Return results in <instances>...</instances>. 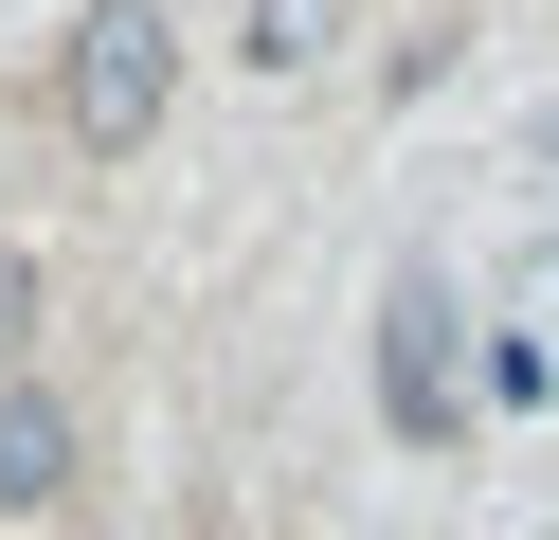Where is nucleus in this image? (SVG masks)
Segmentation results:
<instances>
[{"instance_id": "nucleus-1", "label": "nucleus", "mask_w": 559, "mask_h": 540, "mask_svg": "<svg viewBox=\"0 0 559 540\" xmlns=\"http://www.w3.org/2000/svg\"><path fill=\"white\" fill-rule=\"evenodd\" d=\"M163 91H181V36H163V0H91V19L55 36V127H73L91 163H127V144L163 127Z\"/></svg>"}, {"instance_id": "nucleus-2", "label": "nucleus", "mask_w": 559, "mask_h": 540, "mask_svg": "<svg viewBox=\"0 0 559 540\" xmlns=\"http://www.w3.org/2000/svg\"><path fill=\"white\" fill-rule=\"evenodd\" d=\"M379 415H397V451H451V432H469V307H451L433 271L379 288Z\"/></svg>"}, {"instance_id": "nucleus-3", "label": "nucleus", "mask_w": 559, "mask_h": 540, "mask_svg": "<svg viewBox=\"0 0 559 540\" xmlns=\"http://www.w3.org/2000/svg\"><path fill=\"white\" fill-rule=\"evenodd\" d=\"M73 487H91V468H73V415H55L37 379H0V504H19V523H55Z\"/></svg>"}, {"instance_id": "nucleus-4", "label": "nucleus", "mask_w": 559, "mask_h": 540, "mask_svg": "<svg viewBox=\"0 0 559 540\" xmlns=\"http://www.w3.org/2000/svg\"><path fill=\"white\" fill-rule=\"evenodd\" d=\"M325 36H343V0H235V55L253 72H307Z\"/></svg>"}, {"instance_id": "nucleus-5", "label": "nucleus", "mask_w": 559, "mask_h": 540, "mask_svg": "<svg viewBox=\"0 0 559 540\" xmlns=\"http://www.w3.org/2000/svg\"><path fill=\"white\" fill-rule=\"evenodd\" d=\"M19 343H37V252H0V379H19Z\"/></svg>"}]
</instances>
